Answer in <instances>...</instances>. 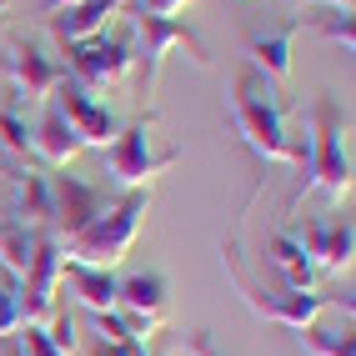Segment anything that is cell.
<instances>
[{
  "label": "cell",
  "instance_id": "cell-1",
  "mask_svg": "<svg viewBox=\"0 0 356 356\" xmlns=\"http://www.w3.org/2000/svg\"><path fill=\"white\" fill-rule=\"evenodd\" d=\"M231 121L241 131V140L261 156V161H276V165H296L306 171L312 165V140H296L286 131V115H281V101H276V86L261 76V70H241L231 86Z\"/></svg>",
  "mask_w": 356,
  "mask_h": 356
},
{
  "label": "cell",
  "instance_id": "cell-2",
  "mask_svg": "<svg viewBox=\"0 0 356 356\" xmlns=\"http://www.w3.org/2000/svg\"><path fill=\"white\" fill-rule=\"evenodd\" d=\"M151 196L146 191H126L121 201H106V211L96 221H86L76 236L60 241V261H76V266H96V271H111L121 261L140 231V216H146Z\"/></svg>",
  "mask_w": 356,
  "mask_h": 356
},
{
  "label": "cell",
  "instance_id": "cell-3",
  "mask_svg": "<svg viewBox=\"0 0 356 356\" xmlns=\"http://www.w3.org/2000/svg\"><path fill=\"white\" fill-rule=\"evenodd\" d=\"M221 261H226L231 286L241 291V301L251 306L261 321H276V326H286V331H306V326H316V316L326 312V306H337L331 296H312V291H266V286H256V281L246 276V266H241L236 236L221 246Z\"/></svg>",
  "mask_w": 356,
  "mask_h": 356
},
{
  "label": "cell",
  "instance_id": "cell-4",
  "mask_svg": "<svg viewBox=\"0 0 356 356\" xmlns=\"http://www.w3.org/2000/svg\"><path fill=\"white\" fill-rule=\"evenodd\" d=\"M151 126H156V111H146L140 121L121 126V136L101 146L106 156V171L115 186H126V191H146L156 176H165L171 165H181L186 151H151Z\"/></svg>",
  "mask_w": 356,
  "mask_h": 356
},
{
  "label": "cell",
  "instance_id": "cell-5",
  "mask_svg": "<svg viewBox=\"0 0 356 356\" xmlns=\"http://www.w3.org/2000/svg\"><path fill=\"white\" fill-rule=\"evenodd\" d=\"M306 186H321L331 201H346L351 196V146H346V126H341V111L321 101L316 106V131H312V165H306Z\"/></svg>",
  "mask_w": 356,
  "mask_h": 356
},
{
  "label": "cell",
  "instance_id": "cell-6",
  "mask_svg": "<svg viewBox=\"0 0 356 356\" xmlns=\"http://www.w3.org/2000/svg\"><path fill=\"white\" fill-rule=\"evenodd\" d=\"M136 26H140V56H136L140 60V90H151L161 81V65H165V56H171L176 45H186L196 65H211L206 45L196 40L191 26H181V20H161V15H140L136 10Z\"/></svg>",
  "mask_w": 356,
  "mask_h": 356
},
{
  "label": "cell",
  "instance_id": "cell-7",
  "mask_svg": "<svg viewBox=\"0 0 356 356\" xmlns=\"http://www.w3.org/2000/svg\"><path fill=\"white\" fill-rule=\"evenodd\" d=\"M65 60H70V81L86 86V90H96V86L121 81L126 70L136 65V51L126 45V35H90V40L65 45Z\"/></svg>",
  "mask_w": 356,
  "mask_h": 356
},
{
  "label": "cell",
  "instance_id": "cell-8",
  "mask_svg": "<svg viewBox=\"0 0 356 356\" xmlns=\"http://www.w3.org/2000/svg\"><path fill=\"white\" fill-rule=\"evenodd\" d=\"M0 70L10 76V86H15L20 101H51V90L65 81V65L51 60V56H40L31 40H15L10 51L0 56Z\"/></svg>",
  "mask_w": 356,
  "mask_h": 356
},
{
  "label": "cell",
  "instance_id": "cell-9",
  "mask_svg": "<svg viewBox=\"0 0 356 356\" xmlns=\"http://www.w3.org/2000/svg\"><path fill=\"white\" fill-rule=\"evenodd\" d=\"M56 106L65 111V121L76 126V136H81V146H111L115 136H121V121H115V111H106L101 101H90V90L86 86H76V81H60L56 90Z\"/></svg>",
  "mask_w": 356,
  "mask_h": 356
},
{
  "label": "cell",
  "instance_id": "cell-10",
  "mask_svg": "<svg viewBox=\"0 0 356 356\" xmlns=\"http://www.w3.org/2000/svg\"><path fill=\"white\" fill-rule=\"evenodd\" d=\"M165 276L161 271H136V276H126L121 286H115V306L131 316V337H140L146 341L151 331L165 321Z\"/></svg>",
  "mask_w": 356,
  "mask_h": 356
},
{
  "label": "cell",
  "instance_id": "cell-11",
  "mask_svg": "<svg viewBox=\"0 0 356 356\" xmlns=\"http://www.w3.org/2000/svg\"><path fill=\"white\" fill-rule=\"evenodd\" d=\"M56 281H60V241H56V231H45L40 246H35L31 271H26V291H20L26 321L45 326V321L56 316Z\"/></svg>",
  "mask_w": 356,
  "mask_h": 356
},
{
  "label": "cell",
  "instance_id": "cell-12",
  "mask_svg": "<svg viewBox=\"0 0 356 356\" xmlns=\"http://www.w3.org/2000/svg\"><path fill=\"white\" fill-rule=\"evenodd\" d=\"M301 251L312 256V266L321 271H346L351 266V251H356V231H351V216H326V221H312L296 231Z\"/></svg>",
  "mask_w": 356,
  "mask_h": 356
},
{
  "label": "cell",
  "instance_id": "cell-13",
  "mask_svg": "<svg viewBox=\"0 0 356 356\" xmlns=\"http://www.w3.org/2000/svg\"><path fill=\"white\" fill-rule=\"evenodd\" d=\"M51 186H56V241L76 236L86 221H96L106 211V191L81 176H51Z\"/></svg>",
  "mask_w": 356,
  "mask_h": 356
},
{
  "label": "cell",
  "instance_id": "cell-14",
  "mask_svg": "<svg viewBox=\"0 0 356 356\" xmlns=\"http://www.w3.org/2000/svg\"><path fill=\"white\" fill-rule=\"evenodd\" d=\"M15 206H10V221L31 226V231H56V186L45 171H15Z\"/></svg>",
  "mask_w": 356,
  "mask_h": 356
},
{
  "label": "cell",
  "instance_id": "cell-15",
  "mask_svg": "<svg viewBox=\"0 0 356 356\" xmlns=\"http://www.w3.org/2000/svg\"><path fill=\"white\" fill-rule=\"evenodd\" d=\"M296 31H301V20H286L281 31H271V35H251V40H246L251 70H261L271 86H286V81H291V45H296Z\"/></svg>",
  "mask_w": 356,
  "mask_h": 356
},
{
  "label": "cell",
  "instance_id": "cell-16",
  "mask_svg": "<svg viewBox=\"0 0 356 356\" xmlns=\"http://www.w3.org/2000/svg\"><path fill=\"white\" fill-rule=\"evenodd\" d=\"M31 151H35L45 165H65L70 156H81V136H76V126L65 121V111L56 106V96L45 101V111H40V126H35V136H31Z\"/></svg>",
  "mask_w": 356,
  "mask_h": 356
},
{
  "label": "cell",
  "instance_id": "cell-17",
  "mask_svg": "<svg viewBox=\"0 0 356 356\" xmlns=\"http://www.w3.org/2000/svg\"><path fill=\"white\" fill-rule=\"evenodd\" d=\"M126 0H76L65 15H51V35L60 45H76V40H90V35H106L111 15L121 10Z\"/></svg>",
  "mask_w": 356,
  "mask_h": 356
},
{
  "label": "cell",
  "instance_id": "cell-18",
  "mask_svg": "<svg viewBox=\"0 0 356 356\" xmlns=\"http://www.w3.org/2000/svg\"><path fill=\"white\" fill-rule=\"evenodd\" d=\"M60 276L70 281V291L81 296V306H90V312H115V281L111 271H96V266H76V261H60Z\"/></svg>",
  "mask_w": 356,
  "mask_h": 356
},
{
  "label": "cell",
  "instance_id": "cell-19",
  "mask_svg": "<svg viewBox=\"0 0 356 356\" xmlns=\"http://www.w3.org/2000/svg\"><path fill=\"white\" fill-rule=\"evenodd\" d=\"M40 236L45 231H31V226H20V221H0V266H6L15 281H26L31 271V261H35V246H40Z\"/></svg>",
  "mask_w": 356,
  "mask_h": 356
},
{
  "label": "cell",
  "instance_id": "cell-20",
  "mask_svg": "<svg viewBox=\"0 0 356 356\" xmlns=\"http://www.w3.org/2000/svg\"><path fill=\"white\" fill-rule=\"evenodd\" d=\"M271 261H276L281 281H286V291H312V281H316V266H312V256L301 251L296 231H281L276 241H271Z\"/></svg>",
  "mask_w": 356,
  "mask_h": 356
},
{
  "label": "cell",
  "instance_id": "cell-21",
  "mask_svg": "<svg viewBox=\"0 0 356 356\" xmlns=\"http://www.w3.org/2000/svg\"><path fill=\"white\" fill-rule=\"evenodd\" d=\"M296 341H301V351H312V356H356V337H351V331L306 326V331H296Z\"/></svg>",
  "mask_w": 356,
  "mask_h": 356
},
{
  "label": "cell",
  "instance_id": "cell-22",
  "mask_svg": "<svg viewBox=\"0 0 356 356\" xmlns=\"http://www.w3.org/2000/svg\"><path fill=\"white\" fill-rule=\"evenodd\" d=\"M26 326V306H20V286L15 281H0V337H15Z\"/></svg>",
  "mask_w": 356,
  "mask_h": 356
},
{
  "label": "cell",
  "instance_id": "cell-23",
  "mask_svg": "<svg viewBox=\"0 0 356 356\" xmlns=\"http://www.w3.org/2000/svg\"><path fill=\"white\" fill-rule=\"evenodd\" d=\"M0 146H6L10 156H31V131L26 121H20V111H0Z\"/></svg>",
  "mask_w": 356,
  "mask_h": 356
},
{
  "label": "cell",
  "instance_id": "cell-24",
  "mask_svg": "<svg viewBox=\"0 0 356 356\" xmlns=\"http://www.w3.org/2000/svg\"><path fill=\"white\" fill-rule=\"evenodd\" d=\"M20 356H65V351L51 341V331H45V326L26 321V326H20Z\"/></svg>",
  "mask_w": 356,
  "mask_h": 356
},
{
  "label": "cell",
  "instance_id": "cell-25",
  "mask_svg": "<svg viewBox=\"0 0 356 356\" xmlns=\"http://www.w3.org/2000/svg\"><path fill=\"white\" fill-rule=\"evenodd\" d=\"M321 31H326V40H337L341 51L351 56V45H356V20H351V10H337V15H331Z\"/></svg>",
  "mask_w": 356,
  "mask_h": 356
},
{
  "label": "cell",
  "instance_id": "cell-26",
  "mask_svg": "<svg viewBox=\"0 0 356 356\" xmlns=\"http://www.w3.org/2000/svg\"><path fill=\"white\" fill-rule=\"evenodd\" d=\"M45 331H51V341H56V346H60L65 356L76 351V341H81V337H76V326H70V316H65V312H56L51 321H45Z\"/></svg>",
  "mask_w": 356,
  "mask_h": 356
},
{
  "label": "cell",
  "instance_id": "cell-27",
  "mask_svg": "<svg viewBox=\"0 0 356 356\" xmlns=\"http://www.w3.org/2000/svg\"><path fill=\"white\" fill-rule=\"evenodd\" d=\"M191 0H140V15H161V20H176V10H186Z\"/></svg>",
  "mask_w": 356,
  "mask_h": 356
},
{
  "label": "cell",
  "instance_id": "cell-28",
  "mask_svg": "<svg viewBox=\"0 0 356 356\" xmlns=\"http://www.w3.org/2000/svg\"><path fill=\"white\" fill-rule=\"evenodd\" d=\"M186 351L191 356H221L216 341H211V331H191V337H186Z\"/></svg>",
  "mask_w": 356,
  "mask_h": 356
},
{
  "label": "cell",
  "instance_id": "cell-29",
  "mask_svg": "<svg viewBox=\"0 0 356 356\" xmlns=\"http://www.w3.org/2000/svg\"><path fill=\"white\" fill-rule=\"evenodd\" d=\"M301 6H331V10H351V0H301Z\"/></svg>",
  "mask_w": 356,
  "mask_h": 356
},
{
  "label": "cell",
  "instance_id": "cell-30",
  "mask_svg": "<svg viewBox=\"0 0 356 356\" xmlns=\"http://www.w3.org/2000/svg\"><path fill=\"white\" fill-rule=\"evenodd\" d=\"M70 6H76V0H45V10H51V15H60V10H70Z\"/></svg>",
  "mask_w": 356,
  "mask_h": 356
},
{
  "label": "cell",
  "instance_id": "cell-31",
  "mask_svg": "<svg viewBox=\"0 0 356 356\" xmlns=\"http://www.w3.org/2000/svg\"><path fill=\"white\" fill-rule=\"evenodd\" d=\"M6 6H10V0H0V10H6Z\"/></svg>",
  "mask_w": 356,
  "mask_h": 356
},
{
  "label": "cell",
  "instance_id": "cell-32",
  "mask_svg": "<svg viewBox=\"0 0 356 356\" xmlns=\"http://www.w3.org/2000/svg\"><path fill=\"white\" fill-rule=\"evenodd\" d=\"M156 356H161V351H156Z\"/></svg>",
  "mask_w": 356,
  "mask_h": 356
}]
</instances>
